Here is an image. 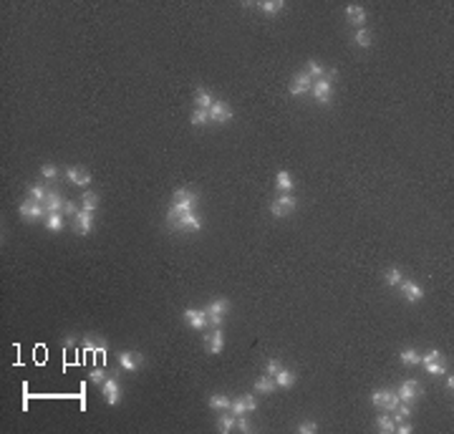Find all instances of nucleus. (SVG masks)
<instances>
[{"mask_svg": "<svg viewBox=\"0 0 454 434\" xmlns=\"http://www.w3.org/2000/svg\"><path fill=\"white\" fill-rule=\"evenodd\" d=\"M194 205H197V194H194V192H189V189H184V187L177 189V192H174V200H172V207H169V212H167V222H174L180 215L192 212Z\"/></svg>", "mask_w": 454, "mask_h": 434, "instance_id": "1", "label": "nucleus"}, {"mask_svg": "<svg viewBox=\"0 0 454 434\" xmlns=\"http://www.w3.org/2000/svg\"><path fill=\"white\" fill-rule=\"evenodd\" d=\"M227 313H230V303L225 298H214L207 306V323H210L212 328H220L222 321L227 318Z\"/></svg>", "mask_w": 454, "mask_h": 434, "instance_id": "2", "label": "nucleus"}, {"mask_svg": "<svg viewBox=\"0 0 454 434\" xmlns=\"http://www.w3.org/2000/svg\"><path fill=\"white\" fill-rule=\"evenodd\" d=\"M295 197L290 194V192H280L275 200L270 202V212H272V217H288L293 210H295Z\"/></svg>", "mask_w": 454, "mask_h": 434, "instance_id": "3", "label": "nucleus"}, {"mask_svg": "<svg viewBox=\"0 0 454 434\" xmlns=\"http://www.w3.org/2000/svg\"><path fill=\"white\" fill-rule=\"evenodd\" d=\"M169 225H172V230H192V232H200V230H202V220H200V215H197L194 210L180 215L174 222H169Z\"/></svg>", "mask_w": 454, "mask_h": 434, "instance_id": "4", "label": "nucleus"}, {"mask_svg": "<svg viewBox=\"0 0 454 434\" xmlns=\"http://www.w3.org/2000/svg\"><path fill=\"white\" fill-rule=\"evenodd\" d=\"M396 394H399V399L401 402H417L419 397H422V384L419 381H414V379H409V381H404L399 389H396Z\"/></svg>", "mask_w": 454, "mask_h": 434, "instance_id": "5", "label": "nucleus"}, {"mask_svg": "<svg viewBox=\"0 0 454 434\" xmlns=\"http://www.w3.org/2000/svg\"><path fill=\"white\" fill-rule=\"evenodd\" d=\"M119 366L126 369V371H139L144 366V356L136 353V351H119Z\"/></svg>", "mask_w": 454, "mask_h": 434, "instance_id": "6", "label": "nucleus"}, {"mask_svg": "<svg viewBox=\"0 0 454 434\" xmlns=\"http://www.w3.org/2000/svg\"><path fill=\"white\" fill-rule=\"evenodd\" d=\"M313 98L318 101V104H331V96H333V84L328 81V78H318L315 84H313Z\"/></svg>", "mask_w": 454, "mask_h": 434, "instance_id": "7", "label": "nucleus"}, {"mask_svg": "<svg viewBox=\"0 0 454 434\" xmlns=\"http://www.w3.org/2000/svg\"><path fill=\"white\" fill-rule=\"evenodd\" d=\"M18 212H21V217H23V220H28V222H35V220H41L43 215H48V212H46V205L33 202V200L23 202V205L18 207Z\"/></svg>", "mask_w": 454, "mask_h": 434, "instance_id": "8", "label": "nucleus"}, {"mask_svg": "<svg viewBox=\"0 0 454 434\" xmlns=\"http://www.w3.org/2000/svg\"><path fill=\"white\" fill-rule=\"evenodd\" d=\"M258 409V402H255V397H250V394H242L238 399H232V406H230V411L235 414V417H245V414H250V411H255Z\"/></svg>", "mask_w": 454, "mask_h": 434, "instance_id": "9", "label": "nucleus"}, {"mask_svg": "<svg viewBox=\"0 0 454 434\" xmlns=\"http://www.w3.org/2000/svg\"><path fill=\"white\" fill-rule=\"evenodd\" d=\"M210 122H214V124H227V122H232V109H230L225 101H214L210 106Z\"/></svg>", "mask_w": 454, "mask_h": 434, "instance_id": "10", "label": "nucleus"}, {"mask_svg": "<svg viewBox=\"0 0 454 434\" xmlns=\"http://www.w3.org/2000/svg\"><path fill=\"white\" fill-rule=\"evenodd\" d=\"M313 89V78L301 71V73H295L293 76V84H290V96H303V93H308Z\"/></svg>", "mask_w": 454, "mask_h": 434, "instance_id": "11", "label": "nucleus"}, {"mask_svg": "<svg viewBox=\"0 0 454 434\" xmlns=\"http://www.w3.org/2000/svg\"><path fill=\"white\" fill-rule=\"evenodd\" d=\"M73 230L78 232V235H91V230H93V212H86V210H81L78 215L73 217Z\"/></svg>", "mask_w": 454, "mask_h": 434, "instance_id": "12", "label": "nucleus"}, {"mask_svg": "<svg viewBox=\"0 0 454 434\" xmlns=\"http://www.w3.org/2000/svg\"><path fill=\"white\" fill-rule=\"evenodd\" d=\"M104 397H106L109 406H116L121 402V386H119V381H116V376H111V379L104 381Z\"/></svg>", "mask_w": 454, "mask_h": 434, "instance_id": "13", "label": "nucleus"}, {"mask_svg": "<svg viewBox=\"0 0 454 434\" xmlns=\"http://www.w3.org/2000/svg\"><path fill=\"white\" fill-rule=\"evenodd\" d=\"M346 21H348V26H363L366 21H368V13L363 10V5H346Z\"/></svg>", "mask_w": 454, "mask_h": 434, "instance_id": "14", "label": "nucleus"}, {"mask_svg": "<svg viewBox=\"0 0 454 434\" xmlns=\"http://www.w3.org/2000/svg\"><path fill=\"white\" fill-rule=\"evenodd\" d=\"M66 180L76 187H89L91 174L86 169H81V167H68V169H66Z\"/></svg>", "mask_w": 454, "mask_h": 434, "instance_id": "15", "label": "nucleus"}, {"mask_svg": "<svg viewBox=\"0 0 454 434\" xmlns=\"http://www.w3.org/2000/svg\"><path fill=\"white\" fill-rule=\"evenodd\" d=\"M184 318H187V323H189L192 328H197V331L207 328V310L187 308V310H184Z\"/></svg>", "mask_w": 454, "mask_h": 434, "instance_id": "16", "label": "nucleus"}, {"mask_svg": "<svg viewBox=\"0 0 454 434\" xmlns=\"http://www.w3.org/2000/svg\"><path fill=\"white\" fill-rule=\"evenodd\" d=\"M205 348L210 353H222V348H225V333H222V328H212V333H207Z\"/></svg>", "mask_w": 454, "mask_h": 434, "instance_id": "17", "label": "nucleus"}, {"mask_svg": "<svg viewBox=\"0 0 454 434\" xmlns=\"http://www.w3.org/2000/svg\"><path fill=\"white\" fill-rule=\"evenodd\" d=\"M399 288H401V293L406 295V301H409V303H419V301L424 298V290L417 285V283H411V280H401V283H399Z\"/></svg>", "mask_w": 454, "mask_h": 434, "instance_id": "18", "label": "nucleus"}, {"mask_svg": "<svg viewBox=\"0 0 454 434\" xmlns=\"http://www.w3.org/2000/svg\"><path fill=\"white\" fill-rule=\"evenodd\" d=\"M46 212L51 215V212H63V197H61V192L58 189H48V194H46Z\"/></svg>", "mask_w": 454, "mask_h": 434, "instance_id": "19", "label": "nucleus"}, {"mask_svg": "<svg viewBox=\"0 0 454 434\" xmlns=\"http://www.w3.org/2000/svg\"><path fill=\"white\" fill-rule=\"evenodd\" d=\"M235 419H238V417H235V414H232L230 409H225V411H222V414L217 417V429H220L222 434L232 432V429H235Z\"/></svg>", "mask_w": 454, "mask_h": 434, "instance_id": "20", "label": "nucleus"}, {"mask_svg": "<svg viewBox=\"0 0 454 434\" xmlns=\"http://www.w3.org/2000/svg\"><path fill=\"white\" fill-rule=\"evenodd\" d=\"M272 379H275V384H278L280 389H290V386H295V373L290 371V369H280Z\"/></svg>", "mask_w": 454, "mask_h": 434, "instance_id": "21", "label": "nucleus"}, {"mask_svg": "<svg viewBox=\"0 0 454 434\" xmlns=\"http://www.w3.org/2000/svg\"><path fill=\"white\" fill-rule=\"evenodd\" d=\"M275 389H278V384H275V379L268 376V373L260 376V379H255V391H258V394H272Z\"/></svg>", "mask_w": 454, "mask_h": 434, "instance_id": "22", "label": "nucleus"}, {"mask_svg": "<svg viewBox=\"0 0 454 434\" xmlns=\"http://www.w3.org/2000/svg\"><path fill=\"white\" fill-rule=\"evenodd\" d=\"M376 427H379V432L384 434H391L396 429V422H393V417L389 411H381L379 417H376Z\"/></svg>", "mask_w": 454, "mask_h": 434, "instance_id": "23", "label": "nucleus"}, {"mask_svg": "<svg viewBox=\"0 0 454 434\" xmlns=\"http://www.w3.org/2000/svg\"><path fill=\"white\" fill-rule=\"evenodd\" d=\"M194 104H197V109L210 111V106L214 104V101H212V93L207 91V89H197V91H194Z\"/></svg>", "mask_w": 454, "mask_h": 434, "instance_id": "24", "label": "nucleus"}, {"mask_svg": "<svg viewBox=\"0 0 454 434\" xmlns=\"http://www.w3.org/2000/svg\"><path fill=\"white\" fill-rule=\"evenodd\" d=\"M275 185L280 192H293V177L285 172V169H280L278 174H275Z\"/></svg>", "mask_w": 454, "mask_h": 434, "instance_id": "25", "label": "nucleus"}, {"mask_svg": "<svg viewBox=\"0 0 454 434\" xmlns=\"http://www.w3.org/2000/svg\"><path fill=\"white\" fill-rule=\"evenodd\" d=\"M212 409H220V411H225V409H230L232 406V399L230 397H225V394H212L210 399H207Z\"/></svg>", "mask_w": 454, "mask_h": 434, "instance_id": "26", "label": "nucleus"}, {"mask_svg": "<svg viewBox=\"0 0 454 434\" xmlns=\"http://www.w3.org/2000/svg\"><path fill=\"white\" fill-rule=\"evenodd\" d=\"M399 359H401V364H406V366H417V364H422V356H419L414 348H404V351L399 353Z\"/></svg>", "mask_w": 454, "mask_h": 434, "instance_id": "27", "label": "nucleus"}, {"mask_svg": "<svg viewBox=\"0 0 454 434\" xmlns=\"http://www.w3.org/2000/svg\"><path fill=\"white\" fill-rule=\"evenodd\" d=\"M81 210H86V212H96L98 210V194L96 192H91V189L84 192V207Z\"/></svg>", "mask_w": 454, "mask_h": 434, "instance_id": "28", "label": "nucleus"}, {"mask_svg": "<svg viewBox=\"0 0 454 434\" xmlns=\"http://www.w3.org/2000/svg\"><path fill=\"white\" fill-rule=\"evenodd\" d=\"M46 227H48L51 232H61V230H63V215H61V212L46 215Z\"/></svg>", "mask_w": 454, "mask_h": 434, "instance_id": "29", "label": "nucleus"}, {"mask_svg": "<svg viewBox=\"0 0 454 434\" xmlns=\"http://www.w3.org/2000/svg\"><path fill=\"white\" fill-rule=\"evenodd\" d=\"M386 399H389V389H376V391L371 394V404H373L376 409H384Z\"/></svg>", "mask_w": 454, "mask_h": 434, "instance_id": "30", "label": "nucleus"}, {"mask_svg": "<svg viewBox=\"0 0 454 434\" xmlns=\"http://www.w3.org/2000/svg\"><path fill=\"white\" fill-rule=\"evenodd\" d=\"M189 122H192L194 126L207 124V122H210V111H205V109H194V111H192V116H189Z\"/></svg>", "mask_w": 454, "mask_h": 434, "instance_id": "31", "label": "nucleus"}, {"mask_svg": "<svg viewBox=\"0 0 454 434\" xmlns=\"http://www.w3.org/2000/svg\"><path fill=\"white\" fill-rule=\"evenodd\" d=\"M424 366H426V373H434V376H444V373H447V366H444L442 359L429 361V364H424Z\"/></svg>", "mask_w": 454, "mask_h": 434, "instance_id": "32", "label": "nucleus"}, {"mask_svg": "<svg viewBox=\"0 0 454 434\" xmlns=\"http://www.w3.org/2000/svg\"><path fill=\"white\" fill-rule=\"evenodd\" d=\"M305 73H308L310 78H313V76H318V78H323V76H326L328 71H326V68H323V66H321V63H318V61H308V66H305Z\"/></svg>", "mask_w": 454, "mask_h": 434, "instance_id": "33", "label": "nucleus"}, {"mask_svg": "<svg viewBox=\"0 0 454 434\" xmlns=\"http://www.w3.org/2000/svg\"><path fill=\"white\" fill-rule=\"evenodd\" d=\"M258 5H260L263 13H268V15H275V13L283 10V3H280V0H265V3H258Z\"/></svg>", "mask_w": 454, "mask_h": 434, "instance_id": "34", "label": "nucleus"}, {"mask_svg": "<svg viewBox=\"0 0 454 434\" xmlns=\"http://www.w3.org/2000/svg\"><path fill=\"white\" fill-rule=\"evenodd\" d=\"M28 194H30V200L33 202H46V194H48V189L43 185H33L28 189Z\"/></svg>", "mask_w": 454, "mask_h": 434, "instance_id": "35", "label": "nucleus"}, {"mask_svg": "<svg viewBox=\"0 0 454 434\" xmlns=\"http://www.w3.org/2000/svg\"><path fill=\"white\" fill-rule=\"evenodd\" d=\"M356 43H359L361 48H368V46L373 43V38H371V33L366 31V28H359V33H356Z\"/></svg>", "mask_w": 454, "mask_h": 434, "instance_id": "36", "label": "nucleus"}, {"mask_svg": "<svg viewBox=\"0 0 454 434\" xmlns=\"http://www.w3.org/2000/svg\"><path fill=\"white\" fill-rule=\"evenodd\" d=\"M404 280V273H401V268H391L389 273H386V283L389 285H399Z\"/></svg>", "mask_w": 454, "mask_h": 434, "instance_id": "37", "label": "nucleus"}, {"mask_svg": "<svg viewBox=\"0 0 454 434\" xmlns=\"http://www.w3.org/2000/svg\"><path fill=\"white\" fill-rule=\"evenodd\" d=\"M399 402H401V399H399V394H396V391H389V399H386V404H384V409H381V411H389V414H391L393 409L399 406Z\"/></svg>", "mask_w": 454, "mask_h": 434, "instance_id": "38", "label": "nucleus"}, {"mask_svg": "<svg viewBox=\"0 0 454 434\" xmlns=\"http://www.w3.org/2000/svg\"><path fill=\"white\" fill-rule=\"evenodd\" d=\"M41 177H46V180H58V169H56L53 164H43V167H41Z\"/></svg>", "mask_w": 454, "mask_h": 434, "instance_id": "39", "label": "nucleus"}, {"mask_svg": "<svg viewBox=\"0 0 454 434\" xmlns=\"http://www.w3.org/2000/svg\"><path fill=\"white\" fill-rule=\"evenodd\" d=\"M235 429H238V432H242V434L252 432V427H250V422H247V414H245V417H238V419H235Z\"/></svg>", "mask_w": 454, "mask_h": 434, "instance_id": "40", "label": "nucleus"}, {"mask_svg": "<svg viewBox=\"0 0 454 434\" xmlns=\"http://www.w3.org/2000/svg\"><path fill=\"white\" fill-rule=\"evenodd\" d=\"M89 379L93 384H104V381H106V369H93V371L89 373Z\"/></svg>", "mask_w": 454, "mask_h": 434, "instance_id": "41", "label": "nucleus"}, {"mask_svg": "<svg viewBox=\"0 0 454 434\" xmlns=\"http://www.w3.org/2000/svg\"><path fill=\"white\" fill-rule=\"evenodd\" d=\"M280 369H283V366H280V361H278V359H270V361L265 364V373H268V376H275Z\"/></svg>", "mask_w": 454, "mask_h": 434, "instance_id": "42", "label": "nucleus"}, {"mask_svg": "<svg viewBox=\"0 0 454 434\" xmlns=\"http://www.w3.org/2000/svg\"><path fill=\"white\" fill-rule=\"evenodd\" d=\"M298 432L301 434H315L318 432V424H315V422H303L301 427H298Z\"/></svg>", "mask_w": 454, "mask_h": 434, "instance_id": "43", "label": "nucleus"}, {"mask_svg": "<svg viewBox=\"0 0 454 434\" xmlns=\"http://www.w3.org/2000/svg\"><path fill=\"white\" fill-rule=\"evenodd\" d=\"M393 432H399V434H411V432H414V427H411V424L404 419V422H396V429H393Z\"/></svg>", "mask_w": 454, "mask_h": 434, "instance_id": "44", "label": "nucleus"}, {"mask_svg": "<svg viewBox=\"0 0 454 434\" xmlns=\"http://www.w3.org/2000/svg\"><path fill=\"white\" fill-rule=\"evenodd\" d=\"M78 212H81V210L76 207V202H66V205H63V215L76 217V215H78Z\"/></svg>", "mask_w": 454, "mask_h": 434, "instance_id": "45", "label": "nucleus"}, {"mask_svg": "<svg viewBox=\"0 0 454 434\" xmlns=\"http://www.w3.org/2000/svg\"><path fill=\"white\" fill-rule=\"evenodd\" d=\"M437 359H442V351H439V348H434V351H429L426 356H422V364H429V361H437Z\"/></svg>", "mask_w": 454, "mask_h": 434, "instance_id": "46", "label": "nucleus"}, {"mask_svg": "<svg viewBox=\"0 0 454 434\" xmlns=\"http://www.w3.org/2000/svg\"><path fill=\"white\" fill-rule=\"evenodd\" d=\"M452 389H454V379L449 376V379H447V391H452Z\"/></svg>", "mask_w": 454, "mask_h": 434, "instance_id": "47", "label": "nucleus"}]
</instances>
